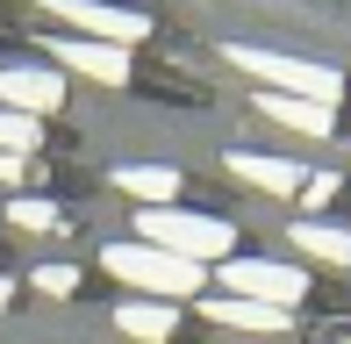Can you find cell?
Listing matches in <instances>:
<instances>
[{"label":"cell","instance_id":"8fae6325","mask_svg":"<svg viewBox=\"0 0 351 344\" xmlns=\"http://www.w3.org/2000/svg\"><path fill=\"white\" fill-rule=\"evenodd\" d=\"M258 115H273V122H287V130H301V136H330V108L301 101V93H265Z\"/></svg>","mask_w":351,"mask_h":344},{"label":"cell","instance_id":"5bb4252c","mask_svg":"<svg viewBox=\"0 0 351 344\" xmlns=\"http://www.w3.org/2000/svg\"><path fill=\"white\" fill-rule=\"evenodd\" d=\"M36 144H43V122H36V115H14V108H0V151L29 158Z\"/></svg>","mask_w":351,"mask_h":344},{"label":"cell","instance_id":"7c38bea8","mask_svg":"<svg viewBox=\"0 0 351 344\" xmlns=\"http://www.w3.org/2000/svg\"><path fill=\"white\" fill-rule=\"evenodd\" d=\"M172 323H180V316H172L165 302H122V308H115V330H122V337H143V344L172 337Z\"/></svg>","mask_w":351,"mask_h":344},{"label":"cell","instance_id":"6da1fadb","mask_svg":"<svg viewBox=\"0 0 351 344\" xmlns=\"http://www.w3.org/2000/svg\"><path fill=\"white\" fill-rule=\"evenodd\" d=\"M136 230H143V244H158V251H172V258H186V265L230 258V244H237V230H230V223H215V215H194V208H143V215H136Z\"/></svg>","mask_w":351,"mask_h":344},{"label":"cell","instance_id":"ba28073f","mask_svg":"<svg viewBox=\"0 0 351 344\" xmlns=\"http://www.w3.org/2000/svg\"><path fill=\"white\" fill-rule=\"evenodd\" d=\"M230 172H237V180H251L258 194H301V172H308V165L258 158V151H230Z\"/></svg>","mask_w":351,"mask_h":344},{"label":"cell","instance_id":"2e32d148","mask_svg":"<svg viewBox=\"0 0 351 344\" xmlns=\"http://www.w3.org/2000/svg\"><path fill=\"white\" fill-rule=\"evenodd\" d=\"M36 287H43V294H72V287H79V273H72V265H43Z\"/></svg>","mask_w":351,"mask_h":344},{"label":"cell","instance_id":"ac0fdd59","mask_svg":"<svg viewBox=\"0 0 351 344\" xmlns=\"http://www.w3.org/2000/svg\"><path fill=\"white\" fill-rule=\"evenodd\" d=\"M22 180H29V165L14 158V151H0V186H22Z\"/></svg>","mask_w":351,"mask_h":344},{"label":"cell","instance_id":"3957f363","mask_svg":"<svg viewBox=\"0 0 351 344\" xmlns=\"http://www.w3.org/2000/svg\"><path fill=\"white\" fill-rule=\"evenodd\" d=\"M101 265H108L115 280H130V287H143V294H172V302H180L186 287H201V265L158 251V244H143V237H136V244H108Z\"/></svg>","mask_w":351,"mask_h":344},{"label":"cell","instance_id":"4fadbf2b","mask_svg":"<svg viewBox=\"0 0 351 344\" xmlns=\"http://www.w3.org/2000/svg\"><path fill=\"white\" fill-rule=\"evenodd\" d=\"M294 244H301V251H315V258H351V230H330V223H301L294 230Z\"/></svg>","mask_w":351,"mask_h":344},{"label":"cell","instance_id":"5b68a950","mask_svg":"<svg viewBox=\"0 0 351 344\" xmlns=\"http://www.w3.org/2000/svg\"><path fill=\"white\" fill-rule=\"evenodd\" d=\"M43 8L65 14V22H79L93 43H122V51H130V43L151 36V22H143L136 8H101V0H43Z\"/></svg>","mask_w":351,"mask_h":344},{"label":"cell","instance_id":"9a60e30c","mask_svg":"<svg viewBox=\"0 0 351 344\" xmlns=\"http://www.w3.org/2000/svg\"><path fill=\"white\" fill-rule=\"evenodd\" d=\"M8 223H14V230H65V215H58V201L14 194V201H8Z\"/></svg>","mask_w":351,"mask_h":344},{"label":"cell","instance_id":"277c9868","mask_svg":"<svg viewBox=\"0 0 351 344\" xmlns=\"http://www.w3.org/2000/svg\"><path fill=\"white\" fill-rule=\"evenodd\" d=\"M222 287L244 294V302H265V308H294L308 294V273L273 265V258H222Z\"/></svg>","mask_w":351,"mask_h":344},{"label":"cell","instance_id":"d6986e66","mask_svg":"<svg viewBox=\"0 0 351 344\" xmlns=\"http://www.w3.org/2000/svg\"><path fill=\"white\" fill-rule=\"evenodd\" d=\"M0 308H8V280H0Z\"/></svg>","mask_w":351,"mask_h":344},{"label":"cell","instance_id":"30bf717a","mask_svg":"<svg viewBox=\"0 0 351 344\" xmlns=\"http://www.w3.org/2000/svg\"><path fill=\"white\" fill-rule=\"evenodd\" d=\"M208 316H215V323H230V330H258V337H273V330H287V308H265V302H244V294H215V302H208Z\"/></svg>","mask_w":351,"mask_h":344},{"label":"cell","instance_id":"e0dca14e","mask_svg":"<svg viewBox=\"0 0 351 344\" xmlns=\"http://www.w3.org/2000/svg\"><path fill=\"white\" fill-rule=\"evenodd\" d=\"M330 194H337V172H315V180H301V201H308V208H323Z\"/></svg>","mask_w":351,"mask_h":344},{"label":"cell","instance_id":"52a82bcc","mask_svg":"<svg viewBox=\"0 0 351 344\" xmlns=\"http://www.w3.org/2000/svg\"><path fill=\"white\" fill-rule=\"evenodd\" d=\"M58 65H72V72H86V79H101V86H122L130 79V51L122 43H93V36H58Z\"/></svg>","mask_w":351,"mask_h":344},{"label":"cell","instance_id":"7a4b0ae2","mask_svg":"<svg viewBox=\"0 0 351 344\" xmlns=\"http://www.w3.org/2000/svg\"><path fill=\"white\" fill-rule=\"evenodd\" d=\"M230 65H244L251 79H265L273 93H301V101H323V108H337V93H344V79L330 65L280 58V51H258V43H230Z\"/></svg>","mask_w":351,"mask_h":344},{"label":"cell","instance_id":"9c48e42d","mask_svg":"<svg viewBox=\"0 0 351 344\" xmlns=\"http://www.w3.org/2000/svg\"><path fill=\"white\" fill-rule=\"evenodd\" d=\"M115 186L136 194L143 208H172V201H180V172H172V165H122Z\"/></svg>","mask_w":351,"mask_h":344},{"label":"cell","instance_id":"8992f818","mask_svg":"<svg viewBox=\"0 0 351 344\" xmlns=\"http://www.w3.org/2000/svg\"><path fill=\"white\" fill-rule=\"evenodd\" d=\"M0 101H8L14 115H58V108H65V72L8 65V72H0Z\"/></svg>","mask_w":351,"mask_h":344}]
</instances>
